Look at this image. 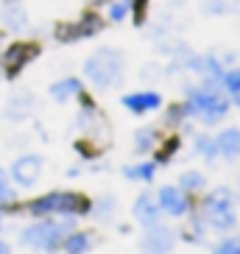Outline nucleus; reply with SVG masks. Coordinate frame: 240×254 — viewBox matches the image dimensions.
<instances>
[{
    "instance_id": "obj_14",
    "label": "nucleus",
    "mask_w": 240,
    "mask_h": 254,
    "mask_svg": "<svg viewBox=\"0 0 240 254\" xmlns=\"http://www.w3.org/2000/svg\"><path fill=\"white\" fill-rule=\"evenodd\" d=\"M53 98L56 101H64V98L75 95V92H81V84L75 81V78H67V81H59V84H53Z\"/></svg>"
},
{
    "instance_id": "obj_12",
    "label": "nucleus",
    "mask_w": 240,
    "mask_h": 254,
    "mask_svg": "<svg viewBox=\"0 0 240 254\" xmlns=\"http://www.w3.org/2000/svg\"><path fill=\"white\" fill-rule=\"evenodd\" d=\"M218 151L221 154H226V157H235V154H240V131L238 128H226L224 134L215 140Z\"/></svg>"
},
{
    "instance_id": "obj_23",
    "label": "nucleus",
    "mask_w": 240,
    "mask_h": 254,
    "mask_svg": "<svg viewBox=\"0 0 240 254\" xmlns=\"http://www.w3.org/2000/svg\"><path fill=\"white\" fill-rule=\"evenodd\" d=\"M226 87H229L232 92H238L240 90V73H229V75H226Z\"/></svg>"
},
{
    "instance_id": "obj_10",
    "label": "nucleus",
    "mask_w": 240,
    "mask_h": 254,
    "mask_svg": "<svg viewBox=\"0 0 240 254\" xmlns=\"http://www.w3.org/2000/svg\"><path fill=\"white\" fill-rule=\"evenodd\" d=\"M159 204H162V207H165V212H171V215H181V212L187 209L184 195H181L176 187H165V190L159 193Z\"/></svg>"
},
{
    "instance_id": "obj_25",
    "label": "nucleus",
    "mask_w": 240,
    "mask_h": 254,
    "mask_svg": "<svg viewBox=\"0 0 240 254\" xmlns=\"http://www.w3.org/2000/svg\"><path fill=\"white\" fill-rule=\"evenodd\" d=\"M0 254H8V246H6V243H0Z\"/></svg>"
},
{
    "instance_id": "obj_3",
    "label": "nucleus",
    "mask_w": 240,
    "mask_h": 254,
    "mask_svg": "<svg viewBox=\"0 0 240 254\" xmlns=\"http://www.w3.org/2000/svg\"><path fill=\"white\" fill-rule=\"evenodd\" d=\"M204 212L210 218V224L218 226V229H229L235 224V212H232V193L229 190H215L210 193L207 204H204Z\"/></svg>"
},
{
    "instance_id": "obj_9",
    "label": "nucleus",
    "mask_w": 240,
    "mask_h": 254,
    "mask_svg": "<svg viewBox=\"0 0 240 254\" xmlns=\"http://www.w3.org/2000/svg\"><path fill=\"white\" fill-rule=\"evenodd\" d=\"M37 56V48L34 45H11L6 51V75H17L20 70H23V64L28 59H34Z\"/></svg>"
},
{
    "instance_id": "obj_20",
    "label": "nucleus",
    "mask_w": 240,
    "mask_h": 254,
    "mask_svg": "<svg viewBox=\"0 0 240 254\" xmlns=\"http://www.w3.org/2000/svg\"><path fill=\"white\" fill-rule=\"evenodd\" d=\"M215 254H240V243L238 240H226V243H221L215 249Z\"/></svg>"
},
{
    "instance_id": "obj_19",
    "label": "nucleus",
    "mask_w": 240,
    "mask_h": 254,
    "mask_svg": "<svg viewBox=\"0 0 240 254\" xmlns=\"http://www.w3.org/2000/svg\"><path fill=\"white\" fill-rule=\"evenodd\" d=\"M151 173H154V168H151V165H143V168H128L126 176H131V179H134V176H140V179H151Z\"/></svg>"
},
{
    "instance_id": "obj_2",
    "label": "nucleus",
    "mask_w": 240,
    "mask_h": 254,
    "mask_svg": "<svg viewBox=\"0 0 240 254\" xmlns=\"http://www.w3.org/2000/svg\"><path fill=\"white\" fill-rule=\"evenodd\" d=\"M31 212L48 215V212H87V198L78 193H48L37 201H31Z\"/></svg>"
},
{
    "instance_id": "obj_15",
    "label": "nucleus",
    "mask_w": 240,
    "mask_h": 254,
    "mask_svg": "<svg viewBox=\"0 0 240 254\" xmlns=\"http://www.w3.org/2000/svg\"><path fill=\"white\" fill-rule=\"evenodd\" d=\"M64 246H67V252H70V254H84V252H87V246H90V238L78 232V235H70Z\"/></svg>"
},
{
    "instance_id": "obj_8",
    "label": "nucleus",
    "mask_w": 240,
    "mask_h": 254,
    "mask_svg": "<svg viewBox=\"0 0 240 254\" xmlns=\"http://www.w3.org/2000/svg\"><path fill=\"white\" fill-rule=\"evenodd\" d=\"M171 246H173V232L157 226V229H151L148 235H145L143 254H168V252H171Z\"/></svg>"
},
{
    "instance_id": "obj_17",
    "label": "nucleus",
    "mask_w": 240,
    "mask_h": 254,
    "mask_svg": "<svg viewBox=\"0 0 240 254\" xmlns=\"http://www.w3.org/2000/svg\"><path fill=\"white\" fill-rule=\"evenodd\" d=\"M181 185L190 187V190H198V187H204V176L201 173H184L181 176Z\"/></svg>"
},
{
    "instance_id": "obj_5",
    "label": "nucleus",
    "mask_w": 240,
    "mask_h": 254,
    "mask_svg": "<svg viewBox=\"0 0 240 254\" xmlns=\"http://www.w3.org/2000/svg\"><path fill=\"white\" fill-rule=\"evenodd\" d=\"M187 112H201L207 123H215L226 115V101H221L218 95H207V92H193L187 104Z\"/></svg>"
},
{
    "instance_id": "obj_26",
    "label": "nucleus",
    "mask_w": 240,
    "mask_h": 254,
    "mask_svg": "<svg viewBox=\"0 0 240 254\" xmlns=\"http://www.w3.org/2000/svg\"><path fill=\"white\" fill-rule=\"evenodd\" d=\"M0 179H3V171H0Z\"/></svg>"
},
{
    "instance_id": "obj_24",
    "label": "nucleus",
    "mask_w": 240,
    "mask_h": 254,
    "mask_svg": "<svg viewBox=\"0 0 240 254\" xmlns=\"http://www.w3.org/2000/svg\"><path fill=\"white\" fill-rule=\"evenodd\" d=\"M140 6H137V20H143V6H145V0H137Z\"/></svg>"
},
{
    "instance_id": "obj_7",
    "label": "nucleus",
    "mask_w": 240,
    "mask_h": 254,
    "mask_svg": "<svg viewBox=\"0 0 240 254\" xmlns=\"http://www.w3.org/2000/svg\"><path fill=\"white\" fill-rule=\"evenodd\" d=\"M39 173H42V159L39 157H20L14 165H11V176L25 187L34 185Z\"/></svg>"
},
{
    "instance_id": "obj_16",
    "label": "nucleus",
    "mask_w": 240,
    "mask_h": 254,
    "mask_svg": "<svg viewBox=\"0 0 240 254\" xmlns=\"http://www.w3.org/2000/svg\"><path fill=\"white\" fill-rule=\"evenodd\" d=\"M154 137H157V131H154V128L140 131V134H137V151H148L151 145H154Z\"/></svg>"
},
{
    "instance_id": "obj_4",
    "label": "nucleus",
    "mask_w": 240,
    "mask_h": 254,
    "mask_svg": "<svg viewBox=\"0 0 240 254\" xmlns=\"http://www.w3.org/2000/svg\"><path fill=\"white\" fill-rule=\"evenodd\" d=\"M70 224H37V226H28L23 232V240L31 243V246H39V249H56L61 243V238L67 235Z\"/></svg>"
},
{
    "instance_id": "obj_11",
    "label": "nucleus",
    "mask_w": 240,
    "mask_h": 254,
    "mask_svg": "<svg viewBox=\"0 0 240 254\" xmlns=\"http://www.w3.org/2000/svg\"><path fill=\"white\" fill-rule=\"evenodd\" d=\"M123 104L131 109V112H148V109H157L159 106V95L157 92H140V95H126Z\"/></svg>"
},
{
    "instance_id": "obj_6",
    "label": "nucleus",
    "mask_w": 240,
    "mask_h": 254,
    "mask_svg": "<svg viewBox=\"0 0 240 254\" xmlns=\"http://www.w3.org/2000/svg\"><path fill=\"white\" fill-rule=\"evenodd\" d=\"M78 126H81V131L87 134V140L106 145V140H109V126H106L104 115L98 112V109H92L90 104L84 106V112H81V120H78Z\"/></svg>"
},
{
    "instance_id": "obj_22",
    "label": "nucleus",
    "mask_w": 240,
    "mask_h": 254,
    "mask_svg": "<svg viewBox=\"0 0 240 254\" xmlns=\"http://www.w3.org/2000/svg\"><path fill=\"white\" fill-rule=\"evenodd\" d=\"M3 20H6L8 25H17V28H20V25H23V14H20V11H11V14H3Z\"/></svg>"
},
{
    "instance_id": "obj_21",
    "label": "nucleus",
    "mask_w": 240,
    "mask_h": 254,
    "mask_svg": "<svg viewBox=\"0 0 240 254\" xmlns=\"http://www.w3.org/2000/svg\"><path fill=\"white\" fill-rule=\"evenodd\" d=\"M198 151H201V154H207V157H212V154L218 151V145L210 140V137H198Z\"/></svg>"
},
{
    "instance_id": "obj_13",
    "label": "nucleus",
    "mask_w": 240,
    "mask_h": 254,
    "mask_svg": "<svg viewBox=\"0 0 240 254\" xmlns=\"http://www.w3.org/2000/svg\"><path fill=\"white\" fill-rule=\"evenodd\" d=\"M159 209L154 207V201H151L148 195H143V198H137V207H134V215L140 218V221H145V224H151L154 218H157Z\"/></svg>"
},
{
    "instance_id": "obj_18",
    "label": "nucleus",
    "mask_w": 240,
    "mask_h": 254,
    "mask_svg": "<svg viewBox=\"0 0 240 254\" xmlns=\"http://www.w3.org/2000/svg\"><path fill=\"white\" fill-rule=\"evenodd\" d=\"M126 14H128V0H120V3H112V8H109V17H112V20H123Z\"/></svg>"
},
{
    "instance_id": "obj_1",
    "label": "nucleus",
    "mask_w": 240,
    "mask_h": 254,
    "mask_svg": "<svg viewBox=\"0 0 240 254\" xmlns=\"http://www.w3.org/2000/svg\"><path fill=\"white\" fill-rule=\"evenodd\" d=\"M87 75H90V81L95 84V87H112L115 81H118L120 75V56L118 51H112V48H104V51L92 53L90 59H87Z\"/></svg>"
}]
</instances>
